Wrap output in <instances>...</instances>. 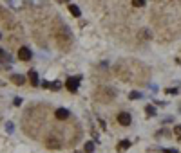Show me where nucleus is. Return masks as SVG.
Here are the masks:
<instances>
[{
  "mask_svg": "<svg viewBox=\"0 0 181 153\" xmlns=\"http://www.w3.org/2000/svg\"><path fill=\"white\" fill-rule=\"evenodd\" d=\"M47 148H51V150H56V148H60V141L47 139Z\"/></svg>",
  "mask_w": 181,
  "mask_h": 153,
  "instance_id": "nucleus-9",
  "label": "nucleus"
},
{
  "mask_svg": "<svg viewBox=\"0 0 181 153\" xmlns=\"http://www.w3.org/2000/svg\"><path fill=\"white\" fill-rule=\"evenodd\" d=\"M60 87H62V83H60V81H55V83H51V88H53V90H58Z\"/></svg>",
  "mask_w": 181,
  "mask_h": 153,
  "instance_id": "nucleus-18",
  "label": "nucleus"
},
{
  "mask_svg": "<svg viewBox=\"0 0 181 153\" xmlns=\"http://www.w3.org/2000/svg\"><path fill=\"white\" fill-rule=\"evenodd\" d=\"M43 2H45V0H29V4H31V5H35V7L43 5Z\"/></svg>",
  "mask_w": 181,
  "mask_h": 153,
  "instance_id": "nucleus-11",
  "label": "nucleus"
},
{
  "mask_svg": "<svg viewBox=\"0 0 181 153\" xmlns=\"http://www.w3.org/2000/svg\"><path fill=\"white\" fill-rule=\"evenodd\" d=\"M7 4L13 7V9H22L25 5V0H7Z\"/></svg>",
  "mask_w": 181,
  "mask_h": 153,
  "instance_id": "nucleus-6",
  "label": "nucleus"
},
{
  "mask_svg": "<svg viewBox=\"0 0 181 153\" xmlns=\"http://www.w3.org/2000/svg\"><path fill=\"white\" fill-rule=\"evenodd\" d=\"M55 115H56V119L63 121V119H67V117H69V110H67V108H58V110L55 112Z\"/></svg>",
  "mask_w": 181,
  "mask_h": 153,
  "instance_id": "nucleus-5",
  "label": "nucleus"
},
{
  "mask_svg": "<svg viewBox=\"0 0 181 153\" xmlns=\"http://www.w3.org/2000/svg\"><path fill=\"white\" fill-rule=\"evenodd\" d=\"M145 110H147V114H149V115H156L154 106H150V105H147V106H145Z\"/></svg>",
  "mask_w": 181,
  "mask_h": 153,
  "instance_id": "nucleus-12",
  "label": "nucleus"
},
{
  "mask_svg": "<svg viewBox=\"0 0 181 153\" xmlns=\"http://www.w3.org/2000/svg\"><path fill=\"white\" fill-rule=\"evenodd\" d=\"M18 58H20L22 61L31 59V51H29V47H20V49H18Z\"/></svg>",
  "mask_w": 181,
  "mask_h": 153,
  "instance_id": "nucleus-4",
  "label": "nucleus"
},
{
  "mask_svg": "<svg viewBox=\"0 0 181 153\" xmlns=\"http://www.w3.org/2000/svg\"><path fill=\"white\" fill-rule=\"evenodd\" d=\"M129 146H130V141H121V142H120V148H121V150H127Z\"/></svg>",
  "mask_w": 181,
  "mask_h": 153,
  "instance_id": "nucleus-14",
  "label": "nucleus"
},
{
  "mask_svg": "<svg viewBox=\"0 0 181 153\" xmlns=\"http://www.w3.org/2000/svg\"><path fill=\"white\" fill-rule=\"evenodd\" d=\"M69 11H71V15L74 16V18H80L81 16V11L78 5H74V4H69Z\"/></svg>",
  "mask_w": 181,
  "mask_h": 153,
  "instance_id": "nucleus-7",
  "label": "nucleus"
},
{
  "mask_svg": "<svg viewBox=\"0 0 181 153\" xmlns=\"http://www.w3.org/2000/svg\"><path fill=\"white\" fill-rule=\"evenodd\" d=\"M92 150H94V144H92V142H87V144H85V151L92 153Z\"/></svg>",
  "mask_w": 181,
  "mask_h": 153,
  "instance_id": "nucleus-15",
  "label": "nucleus"
},
{
  "mask_svg": "<svg viewBox=\"0 0 181 153\" xmlns=\"http://www.w3.org/2000/svg\"><path fill=\"white\" fill-rule=\"evenodd\" d=\"M140 38H150V31H140Z\"/></svg>",
  "mask_w": 181,
  "mask_h": 153,
  "instance_id": "nucleus-17",
  "label": "nucleus"
},
{
  "mask_svg": "<svg viewBox=\"0 0 181 153\" xmlns=\"http://www.w3.org/2000/svg\"><path fill=\"white\" fill-rule=\"evenodd\" d=\"M132 5L134 7H143L145 5V0H132Z\"/></svg>",
  "mask_w": 181,
  "mask_h": 153,
  "instance_id": "nucleus-13",
  "label": "nucleus"
},
{
  "mask_svg": "<svg viewBox=\"0 0 181 153\" xmlns=\"http://www.w3.org/2000/svg\"><path fill=\"white\" fill-rule=\"evenodd\" d=\"M140 97H141L140 92H130V94H129V99H140Z\"/></svg>",
  "mask_w": 181,
  "mask_h": 153,
  "instance_id": "nucleus-16",
  "label": "nucleus"
},
{
  "mask_svg": "<svg viewBox=\"0 0 181 153\" xmlns=\"http://www.w3.org/2000/svg\"><path fill=\"white\" fill-rule=\"evenodd\" d=\"M60 2H67V0H60Z\"/></svg>",
  "mask_w": 181,
  "mask_h": 153,
  "instance_id": "nucleus-23",
  "label": "nucleus"
},
{
  "mask_svg": "<svg viewBox=\"0 0 181 153\" xmlns=\"http://www.w3.org/2000/svg\"><path fill=\"white\" fill-rule=\"evenodd\" d=\"M116 96V92L112 90V88H109V87H101L100 90H98V97H100L103 103H109V101H112V97Z\"/></svg>",
  "mask_w": 181,
  "mask_h": 153,
  "instance_id": "nucleus-1",
  "label": "nucleus"
},
{
  "mask_svg": "<svg viewBox=\"0 0 181 153\" xmlns=\"http://www.w3.org/2000/svg\"><path fill=\"white\" fill-rule=\"evenodd\" d=\"M29 81H31V85H33V87H38V85H40V81H38V74H36L35 70H29Z\"/></svg>",
  "mask_w": 181,
  "mask_h": 153,
  "instance_id": "nucleus-8",
  "label": "nucleus"
},
{
  "mask_svg": "<svg viewBox=\"0 0 181 153\" xmlns=\"http://www.w3.org/2000/svg\"><path fill=\"white\" fill-rule=\"evenodd\" d=\"M42 87H43V88H51V83H49V81H43Z\"/></svg>",
  "mask_w": 181,
  "mask_h": 153,
  "instance_id": "nucleus-20",
  "label": "nucleus"
},
{
  "mask_svg": "<svg viewBox=\"0 0 181 153\" xmlns=\"http://www.w3.org/2000/svg\"><path fill=\"white\" fill-rule=\"evenodd\" d=\"M13 103H15V106H20V105H22V99H20V97H15V101H13Z\"/></svg>",
  "mask_w": 181,
  "mask_h": 153,
  "instance_id": "nucleus-19",
  "label": "nucleus"
},
{
  "mask_svg": "<svg viewBox=\"0 0 181 153\" xmlns=\"http://www.w3.org/2000/svg\"><path fill=\"white\" fill-rule=\"evenodd\" d=\"M6 128H7V132H13V123H7Z\"/></svg>",
  "mask_w": 181,
  "mask_h": 153,
  "instance_id": "nucleus-21",
  "label": "nucleus"
},
{
  "mask_svg": "<svg viewBox=\"0 0 181 153\" xmlns=\"http://www.w3.org/2000/svg\"><path fill=\"white\" fill-rule=\"evenodd\" d=\"M130 121H132V117H130V114H127V112H121L118 115V123H120L121 126H129Z\"/></svg>",
  "mask_w": 181,
  "mask_h": 153,
  "instance_id": "nucleus-3",
  "label": "nucleus"
},
{
  "mask_svg": "<svg viewBox=\"0 0 181 153\" xmlns=\"http://www.w3.org/2000/svg\"><path fill=\"white\" fill-rule=\"evenodd\" d=\"M165 153H178L176 150H165Z\"/></svg>",
  "mask_w": 181,
  "mask_h": 153,
  "instance_id": "nucleus-22",
  "label": "nucleus"
},
{
  "mask_svg": "<svg viewBox=\"0 0 181 153\" xmlns=\"http://www.w3.org/2000/svg\"><path fill=\"white\" fill-rule=\"evenodd\" d=\"M78 85H80V77H78V76H76V77H69V79L65 81L67 90H69V92H73V94L78 90Z\"/></svg>",
  "mask_w": 181,
  "mask_h": 153,
  "instance_id": "nucleus-2",
  "label": "nucleus"
},
{
  "mask_svg": "<svg viewBox=\"0 0 181 153\" xmlns=\"http://www.w3.org/2000/svg\"><path fill=\"white\" fill-rule=\"evenodd\" d=\"M11 79H13L15 83H18V85H24V81H25V79H24V76H20V74H13V77H11Z\"/></svg>",
  "mask_w": 181,
  "mask_h": 153,
  "instance_id": "nucleus-10",
  "label": "nucleus"
}]
</instances>
